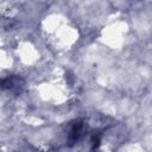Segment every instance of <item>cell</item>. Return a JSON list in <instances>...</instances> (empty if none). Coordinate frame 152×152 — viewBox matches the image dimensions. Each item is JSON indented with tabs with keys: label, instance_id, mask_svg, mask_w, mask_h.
Instances as JSON below:
<instances>
[{
	"label": "cell",
	"instance_id": "1",
	"mask_svg": "<svg viewBox=\"0 0 152 152\" xmlns=\"http://www.w3.org/2000/svg\"><path fill=\"white\" fill-rule=\"evenodd\" d=\"M24 87V81L19 76H7L6 78L1 80L0 82V88L11 90V91H20L21 88Z\"/></svg>",
	"mask_w": 152,
	"mask_h": 152
}]
</instances>
